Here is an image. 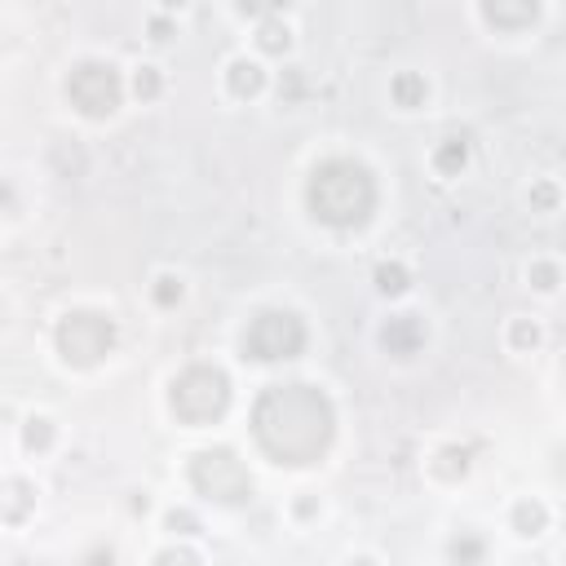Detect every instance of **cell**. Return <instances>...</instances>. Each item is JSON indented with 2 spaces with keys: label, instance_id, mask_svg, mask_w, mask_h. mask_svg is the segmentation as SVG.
<instances>
[{
  "label": "cell",
  "instance_id": "6da1fadb",
  "mask_svg": "<svg viewBox=\"0 0 566 566\" xmlns=\"http://www.w3.org/2000/svg\"><path fill=\"white\" fill-rule=\"evenodd\" d=\"M119 349V323L111 310L71 305L53 323V354L71 371H93Z\"/></svg>",
  "mask_w": 566,
  "mask_h": 566
},
{
  "label": "cell",
  "instance_id": "7a4b0ae2",
  "mask_svg": "<svg viewBox=\"0 0 566 566\" xmlns=\"http://www.w3.org/2000/svg\"><path fill=\"white\" fill-rule=\"evenodd\" d=\"M371 172L363 164H349V159H327L310 172V186H305V203H310V217L323 221V226H336V230H349L358 221H367V203L354 199V190L371 186L367 181Z\"/></svg>",
  "mask_w": 566,
  "mask_h": 566
},
{
  "label": "cell",
  "instance_id": "3957f363",
  "mask_svg": "<svg viewBox=\"0 0 566 566\" xmlns=\"http://www.w3.org/2000/svg\"><path fill=\"white\" fill-rule=\"evenodd\" d=\"M234 385L221 367L212 363H190L186 371H177L168 380V411L186 424V429H208L230 411Z\"/></svg>",
  "mask_w": 566,
  "mask_h": 566
},
{
  "label": "cell",
  "instance_id": "277c9868",
  "mask_svg": "<svg viewBox=\"0 0 566 566\" xmlns=\"http://www.w3.org/2000/svg\"><path fill=\"white\" fill-rule=\"evenodd\" d=\"M66 97L84 119H111L128 97V80L106 57H80L66 75Z\"/></svg>",
  "mask_w": 566,
  "mask_h": 566
},
{
  "label": "cell",
  "instance_id": "5b68a950",
  "mask_svg": "<svg viewBox=\"0 0 566 566\" xmlns=\"http://www.w3.org/2000/svg\"><path fill=\"white\" fill-rule=\"evenodd\" d=\"M190 486L212 504H243L252 500L248 464L226 447H203L190 455Z\"/></svg>",
  "mask_w": 566,
  "mask_h": 566
},
{
  "label": "cell",
  "instance_id": "8992f818",
  "mask_svg": "<svg viewBox=\"0 0 566 566\" xmlns=\"http://www.w3.org/2000/svg\"><path fill=\"white\" fill-rule=\"evenodd\" d=\"M305 349V323L296 310H261L243 327V354L252 363H287Z\"/></svg>",
  "mask_w": 566,
  "mask_h": 566
},
{
  "label": "cell",
  "instance_id": "52a82bcc",
  "mask_svg": "<svg viewBox=\"0 0 566 566\" xmlns=\"http://www.w3.org/2000/svg\"><path fill=\"white\" fill-rule=\"evenodd\" d=\"M217 84H221V97L234 102V106H256L261 97L274 93V66L265 57H256L252 49H234L221 71H217Z\"/></svg>",
  "mask_w": 566,
  "mask_h": 566
},
{
  "label": "cell",
  "instance_id": "ba28073f",
  "mask_svg": "<svg viewBox=\"0 0 566 566\" xmlns=\"http://www.w3.org/2000/svg\"><path fill=\"white\" fill-rule=\"evenodd\" d=\"M553 504L539 495V491H517L509 504H504V531L517 539V544H539L548 531H553Z\"/></svg>",
  "mask_w": 566,
  "mask_h": 566
},
{
  "label": "cell",
  "instance_id": "9c48e42d",
  "mask_svg": "<svg viewBox=\"0 0 566 566\" xmlns=\"http://www.w3.org/2000/svg\"><path fill=\"white\" fill-rule=\"evenodd\" d=\"M13 447L27 455V460H49L57 447H62V420L44 407H31L18 416L13 424Z\"/></svg>",
  "mask_w": 566,
  "mask_h": 566
},
{
  "label": "cell",
  "instance_id": "30bf717a",
  "mask_svg": "<svg viewBox=\"0 0 566 566\" xmlns=\"http://www.w3.org/2000/svg\"><path fill=\"white\" fill-rule=\"evenodd\" d=\"M252 53L265 57V62H283L296 53V18L279 4H270V13L252 27Z\"/></svg>",
  "mask_w": 566,
  "mask_h": 566
},
{
  "label": "cell",
  "instance_id": "8fae6325",
  "mask_svg": "<svg viewBox=\"0 0 566 566\" xmlns=\"http://www.w3.org/2000/svg\"><path fill=\"white\" fill-rule=\"evenodd\" d=\"M473 18L486 27V31H495V35H531L539 22H544V9L539 4H526V0H517V4H509V0H482V4H473Z\"/></svg>",
  "mask_w": 566,
  "mask_h": 566
},
{
  "label": "cell",
  "instance_id": "7c38bea8",
  "mask_svg": "<svg viewBox=\"0 0 566 566\" xmlns=\"http://www.w3.org/2000/svg\"><path fill=\"white\" fill-rule=\"evenodd\" d=\"M469 473H473V451L460 438H447V442H433L429 447L424 478L433 486H460V482H469Z\"/></svg>",
  "mask_w": 566,
  "mask_h": 566
},
{
  "label": "cell",
  "instance_id": "4fadbf2b",
  "mask_svg": "<svg viewBox=\"0 0 566 566\" xmlns=\"http://www.w3.org/2000/svg\"><path fill=\"white\" fill-rule=\"evenodd\" d=\"M376 340H380V349H389L394 358H411V354L429 340V327H424V318L411 314V310H389V318L376 327Z\"/></svg>",
  "mask_w": 566,
  "mask_h": 566
},
{
  "label": "cell",
  "instance_id": "5bb4252c",
  "mask_svg": "<svg viewBox=\"0 0 566 566\" xmlns=\"http://www.w3.org/2000/svg\"><path fill=\"white\" fill-rule=\"evenodd\" d=\"M424 164H429V172H433L438 181H455V177H464V172L473 168V142H469L464 133H447V137H438V142L429 146Z\"/></svg>",
  "mask_w": 566,
  "mask_h": 566
},
{
  "label": "cell",
  "instance_id": "9a60e30c",
  "mask_svg": "<svg viewBox=\"0 0 566 566\" xmlns=\"http://www.w3.org/2000/svg\"><path fill=\"white\" fill-rule=\"evenodd\" d=\"M500 345H504L513 358H531V354H539V349L548 345V327H544L539 314L517 310V314H509V318L500 323Z\"/></svg>",
  "mask_w": 566,
  "mask_h": 566
},
{
  "label": "cell",
  "instance_id": "2e32d148",
  "mask_svg": "<svg viewBox=\"0 0 566 566\" xmlns=\"http://www.w3.org/2000/svg\"><path fill=\"white\" fill-rule=\"evenodd\" d=\"M429 102H433V80L424 71L402 66L389 75V106L398 115H420V111H429Z\"/></svg>",
  "mask_w": 566,
  "mask_h": 566
},
{
  "label": "cell",
  "instance_id": "e0dca14e",
  "mask_svg": "<svg viewBox=\"0 0 566 566\" xmlns=\"http://www.w3.org/2000/svg\"><path fill=\"white\" fill-rule=\"evenodd\" d=\"M186 301H190V279H186L177 265L150 270V279H146V305H150L155 314H177Z\"/></svg>",
  "mask_w": 566,
  "mask_h": 566
},
{
  "label": "cell",
  "instance_id": "ac0fdd59",
  "mask_svg": "<svg viewBox=\"0 0 566 566\" xmlns=\"http://www.w3.org/2000/svg\"><path fill=\"white\" fill-rule=\"evenodd\" d=\"M522 287H526L531 296L553 301V296L566 287V265H562V256H553V252L526 256V261H522Z\"/></svg>",
  "mask_w": 566,
  "mask_h": 566
},
{
  "label": "cell",
  "instance_id": "d6986e66",
  "mask_svg": "<svg viewBox=\"0 0 566 566\" xmlns=\"http://www.w3.org/2000/svg\"><path fill=\"white\" fill-rule=\"evenodd\" d=\"M442 562L447 566H486L491 562V539L478 526H455L442 539Z\"/></svg>",
  "mask_w": 566,
  "mask_h": 566
},
{
  "label": "cell",
  "instance_id": "ffe728a7",
  "mask_svg": "<svg viewBox=\"0 0 566 566\" xmlns=\"http://www.w3.org/2000/svg\"><path fill=\"white\" fill-rule=\"evenodd\" d=\"M124 80H128V97H133L137 106H155V102H164V93H168V71H164L159 62H150V57L133 62V66L124 71Z\"/></svg>",
  "mask_w": 566,
  "mask_h": 566
},
{
  "label": "cell",
  "instance_id": "44dd1931",
  "mask_svg": "<svg viewBox=\"0 0 566 566\" xmlns=\"http://www.w3.org/2000/svg\"><path fill=\"white\" fill-rule=\"evenodd\" d=\"M411 265L402 261V256H380L376 265H371V287H376V296L380 301H402V296H411Z\"/></svg>",
  "mask_w": 566,
  "mask_h": 566
},
{
  "label": "cell",
  "instance_id": "7402d4cb",
  "mask_svg": "<svg viewBox=\"0 0 566 566\" xmlns=\"http://www.w3.org/2000/svg\"><path fill=\"white\" fill-rule=\"evenodd\" d=\"M283 517H287V526H296V531H314V526L327 517V495L314 491V486H296V491L283 500Z\"/></svg>",
  "mask_w": 566,
  "mask_h": 566
},
{
  "label": "cell",
  "instance_id": "603a6c76",
  "mask_svg": "<svg viewBox=\"0 0 566 566\" xmlns=\"http://www.w3.org/2000/svg\"><path fill=\"white\" fill-rule=\"evenodd\" d=\"M155 526H159L164 539H190L195 544L203 535V513L195 504H186V500L181 504H164L159 517H155Z\"/></svg>",
  "mask_w": 566,
  "mask_h": 566
},
{
  "label": "cell",
  "instance_id": "cb8c5ba5",
  "mask_svg": "<svg viewBox=\"0 0 566 566\" xmlns=\"http://www.w3.org/2000/svg\"><path fill=\"white\" fill-rule=\"evenodd\" d=\"M142 35H146V44L168 49V44L181 35V18H177V9H172V4H150V9L142 13Z\"/></svg>",
  "mask_w": 566,
  "mask_h": 566
},
{
  "label": "cell",
  "instance_id": "d4e9b609",
  "mask_svg": "<svg viewBox=\"0 0 566 566\" xmlns=\"http://www.w3.org/2000/svg\"><path fill=\"white\" fill-rule=\"evenodd\" d=\"M522 203H526L535 217H553V212H562V203H566V186H562L557 177H531L526 190H522Z\"/></svg>",
  "mask_w": 566,
  "mask_h": 566
},
{
  "label": "cell",
  "instance_id": "484cf974",
  "mask_svg": "<svg viewBox=\"0 0 566 566\" xmlns=\"http://www.w3.org/2000/svg\"><path fill=\"white\" fill-rule=\"evenodd\" d=\"M146 566H203V553H199L190 539H164V544L146 557Z\"/></svg>",
  "mask_w": 566,
  "mask_h": 566
},
{
  "label": "cell",
  "instance_id": "4316f807",
  "mask_svg": "<svg viewBox=\"0 0 566 566\" xmlns=\"http://www.w3.org/2000/svg\"><path fill=\"white\" fill-rule=\"evenodd\" d=\"M128 513L133 517H159V504H155V491L150 486H137V491H128Z\"/></svg>",
  "mask_w": 566,
  "mask_h": 566
},
{
  "label": "cell",
  "instance_id": "83f0119b",
  "mask_svg": "<svg viewBox=\"0 0 566 566\" xmlns=\"http://www.w3.org/2000/svg\"><path fill=\"white\" fill-rule=\"evenodd\" d=\"M301 84H305V80L296 75V66H283V71H274V93H279L283 102H287V97H296V93H301Z\"/></svg>",
  "mask_w": 566,
  "mask_h": 566
},
{
  "label": "cell",
  "instance_id": "f1b7e54d",
  "mask_svg": "<svg viewBox=\"0 0 566 566\" xmlns=\"http://www.w3.org/2000/svg\"><path fill=\"white\" fill-rule=\"evenodd\" d=\"M340 566H385V562H380V553H371V548H349V553L340 557Z\"/></svg>",
  "mask_w": 566,
  "mask_h": 566
},
{
  "label": "cell",
  "instance_id": "f546056e",
  "mask_svg": "<svg viewBox=\"0 0 566 566\" xmlns=\"http://www.w3.org/2000/svg\"><path fill=\"white\" fill-rule=\"evenodd\" d=\"M562 389H566V363H562Z\"/></svg>",
  "mask_w": 566,
  "mask_h": 566
}]
</instances>
